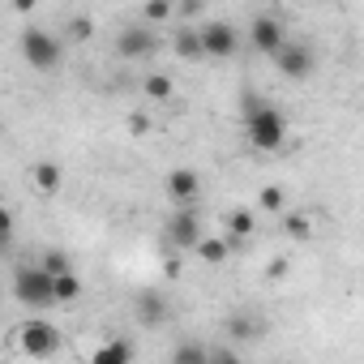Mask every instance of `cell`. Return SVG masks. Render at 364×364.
<instances>
[{
  "mask_svg": "<svg viewBox=\"0 0 364 364\" xmlns=\"http://www.w3.org/2000/svg\"><path fill=\"white\" fill-rule=\"evenodd\" d=\"M14 296L26 309H52L56 304V279L43 266H22V270H14Z\"/></svg>",
  "mask_w": 364,
  "mask_h": 364,
  "instance_id": "obj_2",
  "label": "cell"
},
{
  "mask_svg": "<svg viewBox=\"0 0 364 364\" xmlns=\"http://www.w3.org/2000/svg\"><path fill=\"white\" fill-rule=\"evenodd\" d=\"M171 14H176V5H167V0H150V5L141 9V18H146V22H167Z\"/></svg>",
  "mask_w": 364,
  "mask_h": 364,
  "instance_id": "obj_24",
  "label": "cell"
},
{
  "mask_svg": "<svg viewBox=\"0 0 364 364\" xmlns=\"http://www.w3.org/2000/svg\"><path fill=\"white\" fill-rule=\"evenodd\" d=\"M206 364H245V355H236L232 347H210V360Z\"/></svg>",
  "mask_w": 364,
  "mask_h": 364,
  "instance_id": "obj_25",
  "label": "cell"
},
{
  "mask_svg": "<svg viewBox=\"0 0 364 364\" xmlns=\"http://www.w3.org/2000/svg\"><path fill=\"white\" fill-rule=\"evenodd\" d=\"M22 56H26V65L48 73V69L60 65V39L52 31H43V26H31V31H22Z\"/></svg>",
  "mask_w": 364,
  "mask_h": 364,
  "instance_id": "obj_4",
  "label": "cell"
},
{
  "mask_svg": "<svg viewBox=\"0 0 364 364\" xmlns=\"http://www.w3.org/2000/svg\"><path fill=\"white\" fill-rule=\"evenodd\" d=\"M69 35L73 39H90L95 35V22L90 18H69Z\"/></svg>",
  "mask_w": 364,
  "mask_h": 364,
  "instance_id": "obj_26",
  "label": "cell"
},
{
  "mask_svg": "<svg viewBox=\"0 0 364 364\" xmlns=\"http://www.w3.org/2000/svg\"><path fill=\"white\" fill-rule=\"evenodd\" d=\"M171 52L180 56V60H202L206 56V48H202V31H176L171 35Z\"/></svg>",
  "mask_w": 364,
  "mask_h": 364,
  "instance_id": "obj_14",
  "label": "cell"
},
{
  "mask_svg": "<svg viewBox=\"0 0 364 364\" xmlns=\"http://www.w3.org/2000/svg\"><path fill=\"white\" fill-rule=\"evenodd\" d=\"M82 296V279L77 274H60L56 279V304H73Z\"/></svg>",
  "mask_w": 364,
  "mask_h": 364,
  "instance_id": "obj_21",
  "label": "cell"
},
{
  "mask_svg": "<svg viewBox=\"0 0 364 364\" xmlns=\"http://www.w3.org/2000/svg\"><path fill=\"white\" fill-rule=\"evenodd\" d=\"M141 90H146V99H154V103H163V99H171V95H176V82H171L167 73H146V82H141Z\"/></svg>",
  "mask_w": 364,
  "mask_h": 364,
  "instance_id": "obj_19",
  "label": "cell"
},
{
  "mask_svg": "<svg viewBox=\"0 0 364 364\" xmlns=\"http://www.w3.org/2000/svg\"><path fill=\"white\" fill-rule=\"evenodd\" d=\"M283 270H287V262H283V257H279V262H270V266H266V274H270V279H283Z\"/></svg>",
  "mask_w": 364,
  "mask_h": 364,
  "instance_id": "obj_28",
  "label": "cell"
},
{
  "mask_svg": "<svg viewBox=\"0 0 364 364\" xmlns=\"http://www.w3.org/2000/svg\"><path fill=\"white\" fill-rule=\"evenodd\" d=\"M240 116H245V137H249L253 150H266V154H270V150L283 146L287 120H283V112L270 107L262 95H245V99H240Z\"/></svg>",
  "mask_w": 364,
  "mask_h": 364,
  "instance_id": "obj_1",
  "label": "cell"
},
{
  "mask_svg": "<svg viewBox=\"0 0 364 364\" xmlns=\"http://www.w3.org/2000/svg\"><path fill=\"white\" fill-rule=\"evenodd\" d=\"M198 31H202V48H206V56H215V60L236 56V48H240V31H236L232 22H206V26H198Z\"/></svg>",
  "mask_w": 364,
  "mask_h": 364,
  "instance_id": "obj_7",
  "label": "cell"
},
{
  "mask_svg": "<svg viewBox=\"0 0 364 364\" xmlns=\"http://www.w3.org/2000/svg\"><path fill=\"white\" fill-rule=\"evenodd\" d=\"M253 232H257L253 210H245V206H240V210H232V215H228V245H232V249H240Z\"/></svg>",
  "mask_w": 364,
  "mask_h": 364,
  "instance_id": "obj_11",
  "label": "cell"
},
{
  "mask_svg": "<svg viewBox=\"0 0 364 364\" xmlns=\"http://www.w3.org/2000/svg\"><path fill=\"white\" fill-rule=\"evenodd\" d=\"M14 338H18V347H22L31 360H48V355H56V351H60V330H56L52 321H43V317L22 321Z\"/></svg>",
  "mask_w": 364,
  "mask_h": 364,
  "instance_id": "obj_3",
  "label": "cell"
},
{
  "mask_svg": "<svg viewBox=\"0 0 364 364\" xmlns=\"http://www.w3.org/2000/svg\"><path fill=\"white\" fill-rule=\"evenodd\" d=\"M283 228H287L291 240H313V223L304 215H283Z\"/></svg>",
  "mask_w": 364,
  "mask_h": 364,
  "instance_id": "obj_23",
  "label": "cell"
},
{
  "mask_svg": "<svg viewBox=\"0 0 364 364\" xmlns=\"http://www.w3.org/2000/svg\"><path fill=\"white\" fill-rule=\"evenodd\" d=\"M163 189H167V198H171L176 206H193V198L202 193V180H198L193 167H176V171H167Z\"/></svg>",
  "mask_w": 364,
  "mask_h": 364,
  "instance_id": "obj_9",
  "label": "cell"
},
{
  "mask_svg": "<svg viewBox=\"0 0 364 364\" xmlns=\"http://www.w3.org/2000/svg\"><path fill=\"white\" fill-rule=\"evenodd\" d=\"M206 360H210V347L198 338H180L167 355V364H206Z\"/></svg>",
  "mask_w": 364,
  "mask_h": 364,
  "instance_id": "obj_15",
  "label": "cell"
},
{
  "mask_svg": "<svg viewBox=\"0 0 364 364\" xmlns=\"http://www.w3.org/2000/svg\"><path fill=\"white\" fill-rule=\"evenodd\" d=\"M116 52H120L124 60H146V56L154 52V35H150L146 26H124V31L116 35Z\"/></svg>",
  "mask_w": 364,
  "mask_h": 364,
  "instance_id": "obj_10",
  "label": "cell"
},
{
  "mask_svg": "<svg viewBox=\"0 0 364 364\" xmlns=\"http://www.w3.org/2000/svg\"><path fill=\"white\" fill-rule=\"evenodd\" d=\"M167 240L176 249H193L198 253V245H202V219H198L193 206H176L167 215Z\"/></svg>",
  "mask_w": 364,
  "mask_h": 364,
  "instance_id": "obj_5",
  "label": "cell"
},
{
  "mask_svg": "<svg viewBox=\"0 0 364 364\" xmlns=\"http://www.w3.org/2000/svg\"><path fill=\"white\" fill-rule=\"evenodd\" d=\"M313 65H317V56H313L309 43H287V48L274 56V69H279L287 82H304V77H313Z\"/></svg>",
  "mask_w": 364,
  "mask_h": 364,
  "instance_id": "obj_8",
  "label": "cell"
},
{
  "mask_svg": "<svg viewBox=\"0 0 364 364\" xmlns=\"http://www.w3.org/2000/svg\"><path fill=\"white\" fill-rule=\"evenodd\" d=\"M129 129H133V133H146V129H150V120H146V116H129Z\"/></svg>",
  "mask_w": 364,
  "mask_h": 364,
  "instance_id": "obj_27",
  "label": "cell"
},
{
  "mask_svg": "<svg viewBox=\"0 0 364 364\" xmlns=\"http://www.w3.org/2000/svg\"><path fill=\"white\" fill-rule=\"evenodd\" d=\"M262 317H253L249 309H240V313H232L228 317V338H240V343H249V338H262Z\"/></svg>",
  "mask_w": 364,
  "mask_h": 364,
  "instance_id": "obj_13",
  "label": "cell"
},
{
  "mask_svg": "<svg viewBox=\"0 0 364 364\" xmlns=\"http://www.w3.org/2000/svg\"><path fill=\"white\" fill-rule=\"evenodd\" d=\"M249 43L262 52V56H279L283 48H287V35H283V22L274 18V14H262V18H253V26H249Z\"/></svg>",
  "mask_w": 364,
  "mask_h": 364,
  "instance_id": "obj_6",
  "label": "cell"
},
{
  "mask_svg": "<svg viewBox=\"0 0 364 364\" xmlns=\"http://www.w3.org/2000/svg\"><path fill=\"white\" fill-rule=\"evenodd\" d=\"M198 257H202L206 266H223V262L232 257V245H228V236H215V240H202V245H198Z\"/></svg>",
  "mask_w": 364,
  "mask_h": 364,
  "instance_id": "obj_18",
  "label": "cell"
},
{
  "mask_svg": "<svg viewBox=\"0 0 364 364\" xmlns=\"http://www.w3.org/2000/svg\"><path fill=\"white\" fill-rule=\"evenodd\" d=\"M90 364H133V347H129L124 338H112V343H103V347L90 355Z\"/></svg>",
  "mask_w": 364,
  "mask_h": 364,
  "instance_id": "obj_17",
  "label": "cell"
},
{
  "mask_svg": "<svg viewBox=\"0 0 364 364\" xmlns=\"http://www.w3.org/2000/svg\"><path fill=\"white\" fill-rule=\"evenodd\" d=\"M65 185V171H60V163H52V159H39L35 163V189L39 193H56Z\"/></svg>",
  "mask_w": 364,
  "mask_h": 364,
  "instance_id": "obj_16",
  "label": "cell"
},
{
  "mask_svg": "<svg viewBox=\"0 0 364 364\" xmlns=\"http://www.w3.org/2000/svg\"><path fill=\"white\" fill-rule=\"evenodd\" d=\"M137 317H141V326H163L167 321V300L159 291H137Z\"/></svg>",
  "mask_w": 364,
  "mask_h": 364,
  "instance_id": "obj_12",
  "label": "cell"
},
{
  "mask_svg": "<svg viewBox=\"0 0 364 364\" xmlns=\"http://www.w3.org/2000/svg\"><path fill=\"white\" fill-rule=\"evenodd\" d=\"M39 266H43V270L52 274V279H60V274H73V262H69V257H65L60 249H52V253H43V262H39Z\"/></svg>",
  "mask_w": 364,
  "mask_h": 364,
  "instance_id": "obj_22",
  "label": "cell"
},
{
  "mask_svg": "<svg viewBox=\"0 0 364 364\" xmlns=\"http://www.w3.org/2000/svg\"><path fill=\"white\" fill-rule=\"evenodd\" d=\"M257 206L270 210V215H287V193H283L279 185H266V189L257 193Z\"/></svg>",
  "mask_w": 364,
  "mask_h": 364,
  "instance_id": "obj_20",
  "label": "cell"
}]
</instances>
